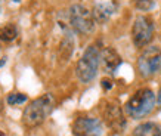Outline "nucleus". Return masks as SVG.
<instances>
[{
  "instance_id": "6ab92c4d",
  "label": "nucleus",
  "mask_w": 161,
  "mask_h": 136,
  "mask_svg": "<svg viewBox=\"0 0 161 136\" xmlns=\"http://www.w3.org/2000/svg\"><path fill=\"white\" fill-rule=\"evenodd\" d=\"M0 136H5V133H2V132H0Z\"/></svg>"
},
{
  "instance_id": "2eb2a0df",
  "label": "nucleus",
  "mask_w": 161,
  "mask_h": 136,
  "mask_svg": "<svg viewBox=\"0 0 161 136\" xmlns=\"http://www.w3.org/2000/svg\"><path fill=\"white\" fill-rule=\"evenodd\" d=\"M101 84H102L103 90H109V89H112V82L111 80H108V78H103L102 82H101Z\"/></svg>"
},
{
  "instance_id": "dca6fc26",
  "label": "nucleus",
  "mask_w": 161,
  "mask_h": 136,
  "mask_svg": "<svg viewBox=\"0 0 161 136\" xmlns=\"http://www.w3.org/2000/svg\"><path fill=\"white\" fill-rule=\"evenodd\" d=\"M157 104L161 107V88H160V90H158V93H157Z\"/></svg>"
},
{
  "instance_id": "6e6552de",
  "label": "nucleus",
  "mask_w": 161,
  "mask_h": 136,
  "mask_svg": "<svg viewBox=\"0 0 161 136\" xmlns=\"http://www.w3.org/2000/svg\"><path fill=\"white\" fill-rule=\"evenodd\" d=\"M103 120L108 124L109 129H112L114 132H123L126 129V118L123 116V111L120 105L117 102H108L107 105L103 107L102 111Z\"/></svg>"
},
{
  "instance_id": "f03ea898",
  "label": "nucleus",
  "mask_w": 161,
  "mask_h": 136,
  "mask_svg": "<svg viewBox=\"0 0 161 136\" xmlns=\"http://www.w3.org/2000/svg\"><path fill=\"white\" fill-rule=\"evenodd\" d=\"M157 102V96L151 89H141L133 95L124 105L126 114L133 120H141L154 110Z\"/></svg>"
},
{
  "instance_id": "9b49d317",
  "label": "nucleus",
  "mask_w": 161,
  "mask_h": 136,
  "mask_svg": "<svg viewBox=\"0 0 161 136\" xmlns=\"http://www.w3.org/2000/svg\"><path fill=\"white\" fill-rule=\"evenodd\" d=\"M135 136H161V127L152 122L142 123L133 132Z\"/></svg>"
},
{
  "instance_id": "7ed1b4c3",
  "label": "nucleus",
  "mask_w": 161,
  "mask_h": 136,
  "mask_svg": "<svg viewBox=\"0 0 161 136\" xmlns=\"http://www.w3.org/2000/svg\"><path fill=\"white\" fill-rule=\"evenodd\" d=\"M99 64H101V50H99L95 44L89 46L84 54L81 55V58L78 59L75 73L77 77L81 83H89L96 77Z\"/></svg>"
},
{
  "instance_id": "20e7f679",
  "label": "nucleus",
  "mask_w": 161,
  "mask_h": 136,
  "mask_svg": "<svg viewBox=\"0 0 161 136\" xmlns=\"http://www.w3.org/2000/svg\"><path fill=\"white\" fill-rule=\"evenodd\" d=\"M68 20L71 28L78 34H89L95 30L96 21L93 18V14L83 5H73L69 8Z\"/></svg>"
},
{
  "instance_id": "f8f14e48",
  "label": "nucleus",
  "mask_w": 161,
  "mask_h": 136,
  "mask_svg": "<svg viewBox=\"0 0 161 136\" xmlns=\"http://www.w3.org/2000/svg\"><path fill=\"white\" fill-rule=\"evenodd\" d=\"M18 37V28L15 24H5L3 27H0V40L2 42H14L15 39Z\"/></svg>"
},
{
  "instance_id": "423d86ee",
  "label": "nucleus",
  "mask_w": 161,
  "mask_h": 136,
  "mask_svg": "<svg viewBox=\"0 0 161 136\" xmlns=\"http://www.w3.org/2000/svg\"><path fill=\"white\" fill-rule=\"evenodd\" d=\"M152 36H154V24L152 21L145 16V15H139L135 22H133L132 28V39L136 48H145L151 43Z\"/></svg>"
},
{
  "instance_id": "ddd939ff",
  "label": "nucleus",
  "mask_w": 161,
  "mask_h": 136,
  "mask_svg": "<svg viewBox=\"0 0 161 136\" xmlns=\"http://www.w3.org/2000/svg\"><path fill=\"white\" fill-rule=\"evenodd\" d=\"M6 102L9 104L10 107H16V105H22V104H25L27 102V95H24V93H10L9 96H8V99H6Z\"/></svg>"
},
{
  "instance_id": "0eeeda50",
  "label": "nucleus",
  "mask_w": 161,
  "mask_h": 136,
  "mask_svg": "<svg viewBox=\"0 0 161 136\" xmlns=\"http://www.w3.org/2000/svg\"><path fill=\"white\" fill-rule=\"evenodd\" d=\"M102 132V122L95 117H80L73 123V133L75 136H101Z\"/></svg>"
},
{
  "instance_id": "39448f33",
  "label": "nucleus",
  "mask_w": 161,
  "mask_h": 136,
  "mask_svg": "<svg viewBox=\"0 0 161 136\" xmlns=\"http://www.w3.org/2000/svg\"><path fill=\"white\" fill-rule=\"evenodd\" d=\"M161 68V48L148 46L137 59V70L142 77H151Z\"/></svg>"
},
{
  "instance_id": "4468645a",
  "label": "nucleus",
  "mask_w": 161,
  "mask_h": 136,
  "mask_svg": "<svg viewBox=\"0 0 161 136\" xmlns=\"http://www.w3.org/2000/svg\"><path fill=\"white\" fill-rule=\"evenodd\" d=\"M154 0H136L135 2V6H136V9L142 10V12H148V10H151L154 8Z\"/></svg>"
},
{
  "instance_id": "9d476101",
  "label": "nucleus",
  "mask_w": 161,
  "mask_h": 136,
  "mask_svg": "<svg viewBox=\"0 0 161 136\" xmlns=\"http://www.w3.org/2000/svg\"><path fill=\"white\" fill-rule=\"evenodd\" d=\"M118 5L115 2H99L93 6V18L99 24H105L112 15L117 12Z\"/></svg>"
},
{
  "instance_id": "a211bd4d",
  "label": "nucleus",
  "mask_w": 161,
  "mask_h": 136,
  "mask_svg": "<svg viewBox=\"0 0 161 136\" xmlns=\"http://www.w3.org/2000/svg\"><path fill=\"white\" fill-rule=\"evenodd\" d=\"M12 2H15V3H19L21 0H12Z\"/></svg>"
},
{
  "instance_id": "f3484780",
  "label": "nucleus",
  "mask_w": 161,
  "mask_h": 136,
  "mask_svg": "<svg viewBox=\"0 0 161 136\" xmlns=\"http://www.w3.org/2000/svg\"><path fill=\"white\" fill-rule=\"evenodd\" d=\"M6 59H8L6 56H5V58H2V59H0V68H2V67H3V65L6 64Z\"/></svg>"
},
{
  "instance_id": "f257e3e1",
  "label": "nucleus",
  "mask_w": 161,
  "mask_h": 136,
  "mask_svg": "<svg viewBox=\"0 0 161 136\" xmlns=\"http://www.w3.org/2000/svg\"><path fill=\"white\" fill-rule=\"evenodd\" d=\"M55 108V98L50 93L42 95L31 101L22 112V123L27 127H37L52 114Z\"/></svg>"
},
{
  "instance_id": "1a4fd4ad",
  "label": "nucleus",
  "mask_w": 161,
  "mask_h": 136,
  "mask_svg": "<svg viewBox=\"0 0 161 136\" xmlns=\"http://www.w3.org/2000/svg\"><path fill=\"white\" fill-rule=\"evenodd\" d=\"M121 64H123V59L117 54L115 49L105 48L101 50V65H102V70L107 74H114Z\"/></svg>"
},
{
  "instance_id": "412c9836",
  "label": "nucleus",
  "mask_w": 161,
  "mask_h": 136,
  "mask_svg": "<svg viewBox=\"0 0 161 136\" xmlns=\"http://www.w3.org/2000/svg\"><path fill=\"white\" fill-rule=\"evenodd\" d=\"M0 110H2V104H0Z\"/></svg>"
},
{
  "instance_id": "aec40b11",
  "label": "nucleus",
  "mask_w": 161,
  "mask_h": 136,
  "mask_svg": "<svg viewBox=\"0 0 161 136\" xmlns=\"http://www.w3.org/2000/svg\"><path fill=\"white\" fill-rule=\"evenodd\" d=\"M0 48H2V40H0Z\"/></svg>"
}]
</instances>
